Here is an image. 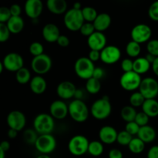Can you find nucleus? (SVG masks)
<instances>
[{
	"label": "nucleus",
	"mask_w": 158,
	"mask_h": 158,
	"mask_svg": "<svg viewBox=\"0 0 158 158\" xmlns=\"http://www.w3.org/2000/svg\"><path fill=\"white\" fill-rule=\"evenodd\" d=\"M145 58H146L147 60H148V61L149 62V63H151V64H152V63H154V60H155V59L157 58V57L151 55V54L148 53L146 55V56H145Z\"/></svg>",
	"instance_id": "obj_57"
},
{
	"label": "nucleus",
	"mask_w": 158,
	"mask_h": 158,
	"mask_svg": "<svg viewBox=\"0 0 158 158\" xmlns=\"http://www.w3.org/2000/svg\"><path fill=\"white\" fill-rule=\"evenodd\" d=\"M141 76L137 73L131 71L128 73H123L120 77V84L123 89L127 91H134L139 89L141 83Z\"/></svg>",
	"instance_id": "obj_9"
},
{
	"label": "nucleus",
	"mask_w": 158,
	"mask_h": 158,
	"mask_svg": "<svg viewBox=\"0 0 158 158\" xmlns=\"http://www.w3.org/2000/svg\"><path fill=\"white\" fill-rule=\"evenodd\" d=\"M52 66V59L49 55L45 53L33 57L31 62V68L33 72L39 76L47 73L51 69Z\"/></svg>",
	"instance_id": "obj_7"
},
{
	"label": "nucleus",
	"mask_w": 158,
	"mask_h": 158,
	"mask_svg": "<svg viewBox=\"0 0 158 158\" xmlns=\"http://www.w3.org/2000/svg\"><path fill=\"white\" fill-rule=\"evenodd\" d=\"M5 157H6V152L0 147V158H5Z\"/></svg>",
	"instance_id": "obj_59"
},
{
	"label": "nucleus",
	"mask_w": 158,
	"mask_h": 158,
	"mask_svg": "<svg viewBox=\"0 0 158 158\" xmlns=\"http://www.w3.org/2000/svg\"><path fill=\"white\" fill-rule=\"evenodd\" d=\"M96 31L103 32L106 30L111 25V17L110 15L106 12L99 13L96 19L93 23Z\"/></svg>",
	"instance_id": "obj_22"
},
{
	"label": "nucleus",
	"mask_w": 158,
	"mask_h": 158,
	"mask_svg": "<svg viewBox=\"0 0 158 158\" xmlns=\"http://www.w3.org/2000/svg\"><path fill=\"white\" fill-rule=\"evenodd\" d=\"M34 146L42 154L48 155L55 151L56 148V140L52 134L39 135Z\"/></svg>",
	"instance_id": "obj_8"
},
{
	"label": "nucleus",
	"mask_w": 158,
	"mask_h": 158,
	"mask_svg": "<svg viewBox=\"0 0 158 158\" xmlns=\"http://www.w3.org/2000/svg\"><path fill=\"white\" fill-rule=\"evenodd\" d=\"M151 68H152L153 72L154 73V74L158 77V57L155 59L154 63L151 64Z\"/></svg>",
	"instance_id": "obj_54"
},
{
	"label": "nucleus",
	"mask_w": 158,
	"mask_h": 158,
	"mask_svg": "<svg viewBox=\"0 0 158 158\" xmlns=\"http://www.w3.org/2000/svg\"><path fill=\"white\" fill-rule=\"evenodd\" d=\"M63 23H64L65 26L69 30L73 31V32L80 31V28L85 23L83 14H82V9L77 10L72 8L67 10V12L64 14Z\"/></svg>",
	"instance_id": "obj_4"
},
{
	"label": "nucleus",
	"mask_w": 158,
	"mask_h": 158,
	"mask_svg": "<svg viewBox=\"0 0 158 158\" xmlns=\"http://www.w3.org/2000/svg\"><path fill=\"white\" fill-rule=\"evenodd\" d=\"M152 35V30L149 26L144 23L137 24L132 29L131 36L133 41L141 44L146 42H149Z\"/></svg>",
	"instance_id": "obj_11"
},
{
	"label": "nucleus",
	"mask_w": 158,
	"mask_h": 158,
	"mask_svg": "<svg viewBox=\"0 0 158 158\" xmlns=\"http://www.w3.org/2000/svg\"><path fill=\"white\" fill-rule=\"evenodd\" d=\"M73 9H77V10H81V4L80 2H75L73 4Z\"/></svg>",
	"instance_id": "obj_58"
},
{
	"label": "nucleus",
	"mask_w": 158,
	"mask_h": 158,
	"mask_svg": "<svg viewBox=\"0 0 158 158\" xmlns=\"http://www.w3.org/2000/svg\"><path fill=\"white\" fill-rule=\"evenodd\" d=\"M140 52H141L140 44L133 41V40L128 42L126 46V52L130 57L136 59L138 58V56H140Z\"/></svg>",
	"instance_id": "obj_29"
},
{
	"label": "nucleus",
	"mask_w": 158,
	"mask_h": 158,
	"mask_svg": "<svg viewBox=\"0 0 158 158\" xmlns=\"http://www.w3.org/2000/svg\"><path fill=\"white\" fill-rule=\"evenodd\" d=\"M83 97V91L80 89H77L75 93V95H74V98H75V100H82Z\"/></svg>",
	"instance_id": "obj_55"
},
{
	"label": "nucleus",
	"mask_w": 158,
	"mask_h": 158,
	"mask_svg": "<svg viewBox=\"0 0 158 158\" xmlns=\"http://www.w3.org/2000/svg\"><path fill=\"white\" fill-rule=\"evenodd\" d=\"M148 158H158V145L151 147L148 152Z\"/></svg>",
	"instance_id": "obj_50"
},
{
	"label": "nucleus",
	"mask_w": 158,
	"mask_h": 158,
	"mask_svg": "<svg viewBox=\"0 0 158 158\" xmlns=\"http://www.w3.org/2000/svg\"><path fill=\"white\" fill-rule=\"evenodd\" d=\"M56 43L61 47H67L69 45V40L66 35H60V36L57 40Z\"/></svg>",
	"instance_id": "obj_48"
},
{
	"label": "nucleus",
	"mask_w": 158,
	"mask_h": 158,
	"mask_svg": "<svg viewBox=\"0 0 158 158\" xmlns=\"http://www.w3.org/2000/svg\"><path fill=\"white\" fill-rule=\"evenodd\" d=\"M104 70L102 69L101 67H95L94 71V74H93V77L97 80H100V79H102L104 76Z\"/></svg>",
	"instance_id": "obj_51"
},
{
	"label": "nucleus",
	"mask_w": 158,
	"mask_h": 158,
	"mask_svg": "<svg viewBox=\"0 0 158 158\" xmlns=\"http://www.w3.org/2000/svg\"><path fill=\"white\" fill-rule=\"evenodd\" d=\"M15 80L20 84H26L29 83L31 78V73L29 69L26 67H23L15 73Z\"/></svg>",
	"instance_id": "obj_30"
},
{
	"label": "nucleus",
	"mask_w": 158,
	"mask_h": 158,
	"mask_svg": "<svg viewBox=\"0 0 158 158\" xmlns=\"http://www.w3.org/2000/svg\"><path fill=\"white\" fill-rule=\"evenodd\" d=\"M129 150L133 154H138L143 152L145 148V143L138 137L133 138L130 144L128 145Z\"/></svg>",
	"instance_id": "obj_33"
},
{
	"label": "nucleus",
	"mask_w": 158,
	"mask_h": 158,
	"mask_svg": "<svg viewBox=\"0 0 158 158\" xmlns=\"http://www.w3.org/2000/svg\"><path fill=\"white\" fill-rule=\"evenodd\" d=\"M36 158H51L49 155H46V154H41V155L38 156Z\"/></svg>",
	"instance_id": "obj_61"
},
{
	"label": "nucleus",
	"mask_w": 158,
	"mask_h": 158,
	"mask_svg": "<svg viewBox=\"0 0 158 158\" xmlns=\"http://www.w3.org/2000/svg\"><path fill=\"white\" fill-rule=\"evenodd\" d=\"M157 137V133L154 127L151 126L147 125V126L142 127L140 128L137 137L145 143H150L154 141Z\"/></svg>",
	"instance_id": "obj_24"
},
{
	"label": "nucleus",
	"mask_w": 158,
	"mask_h": 158,
	"mask_svg": "<svg viewBox=\"0 0 158 158\" xmlns=\"http://www.w3.org/2000/svg\"><path fill=\"white\" fill-rule=\"evenodd\" d=\"M38 137V134L34 129H27L23 133V140L28 144L35 145Z\"/></svg>",
	"instance_id": "obj_36"
},
{
	"label": "nucleus",
	"mask_w": 158,
	"mask_h": 158,
	"mask_svg": "<svg viewBox=\"0 0 158 158\" xmlns=\"http://www.w3.org/2000/svg\"><path fill=\"white\" fill-rule=\"evenodd\" d=\"M112 112V105L108 97H103L96 100L92 104L90 113L93 117L98 120H103L109 117Z\"/></svg>",
	"instance_id": "obj_1"
},
{
	"label": "nucleus",
	"mask_w": 158,
	"mask_h": 158,
	"mask_svg": "<svg viewBox=\"0 0 158 158\" xmlns=\"http://www.w3.org/2000/svg\"><path fill=\"white\" fill-rule=\"evenodd\" d=\"M10 13L12 16H20L22 13V8L19 5L13 4L9 7Z\"/></svg>",
	"instance_id": "obj_47"
},
{
	"label": "nucleus",
	"mask_w": 158,
	"mask_h": 158,
	"mask_svg": "<svg viewBox=\"0 0 158 158\" xmlns=\"http://www.w3.org/2000/svg\"><path fill=\"white\" fill-rule=\"evenodd\" d=\"M103 143L98 140L89 142L88 147V153L94 157H99L103 153Z\"/></svg>",
	"instance_id": "obj_31"
},
{
	"label": "nucleus",
	"mask_w": 158,
	"mask_h": 158,
	"mask_svg": "<svg viewBox=\"0 0 158 158\" xmlns=\"http://www.w3.org/2000/svg\"><path fill=\"white\" fill-rule=\"evenodd\" d=\"M6 122L9 129L19 131H23L26 124V117L23 112L19 110H12L8 114Z\"/></svg>",
	"instance_id": "obj_13"
},
{
	"label": "nucleus",
	"mask_w": 158,
	"mask_h": 158,
	"mask_svg": "<svg viewBox=\"0 0 158 158\" xmlns=\"http://www.w3.org/2000/svg\"><path fill=\"white\" fill-rule=\"evenodd\" d=\"M109 158H123V153L118 149H112L109 151L108 154Z\"/></svg>",
	"instance_id": "obj_52"
},
{
	"label": "nucleus",
	"mask_w": 158,
	"mask_h": 158,
	"mask_svg": "<svg viewBox=\"0 0 158 158\" xmlns=\"http://www.w3.org/2000/svg\"><path fill=\"white\" fill-rule=\"evenodd\" d=\"M120 57L121 51L117 46L114 45L106 46L103 50L100 51V60L105 64H114L120 60Z\"/></svg>",
	"instance_id": "obj_14"
},
{
	"label": "nucleus",
	"mask_w": 158,
	"mask_h": 158,
	"mask_svg": "<svg viewBox=\"0 0 158 158\" xmlns=\"http://www.w3.org/2000/svg\"><path fill=\"white\" fill-rule=\"evenodd\" d=\"M68 110L69 115L77 123H83L89 117V110L83 100H73L68 105Z\"/></svg>",
	"instance_id": "obj_3"
},
{
	"label": "nucleus",
	"mask_w": 158,
	"mask_h": 158,
	"mask_svg": "<svg viewBox=\"0 0 158 158\" xmlns=\"http://www.w3.org/2000/svg\"><path fill=\"white\" fill-rule=\"evenodd\" d=\"M88 58L93 63L97 62L98 60H100V52L97 50H90L89 52V55H88Z\"/></svg>",
	"instance_id": "obj_49"
},
{
	"label": "nucleus",
	"mask_w": 158,
	"mask_h": 158,
	"mask_svg": "<svg viewBox=\"0 0 158 158\" xmlns=\"http://www.w3.org/2000/svg\"><path fill=\"white\" fill-rule=\"evenodd\" d=\"M4 69L10 72H15L24 67V60L17 52H9L6 54L2 60Z\"/></svg>",
	"instance_id": "obj_12"
},
{
	"label": "nucleus",
	"mask_w": 158,
	"mask_h": 158,
	"mask_svg": "<svg viewBox=\"0 0 158 158\" xmlns=\"http://www.w3.org/2000/svg\"><path fill=\"white\" fill-rule=\"evenodd\" d=\"M106 37L103 32H97L92 34L87 38V44L90 50L101 51L106 46Z\"/></svg>",
	"instance_id": "obj_17"
},
{
	"label": "nucleus",
	"mask_w": 158,
	"mask_h": 158,
	"mask_svg": "<svg viewBox=\"0 0 158 158\" xmlns=\"http://www.w3.org/2000/svg\"><path fill=\"white\" fill-rule=\"evenodd\" d=\"M55 128V121L50 114H40L34 118L33 129L39 135L51 134Z\"/></svg>",
	"instance_id": "obj_2"
},
{
	"label": "nucleus",
	"mask_w": 158,
	"mask_h": 158,
	"mask_svg": "<svg viewBox=\"0 0 158 158\" xmlns=\"http://www.w3.org/2000/svg\"><path fill=\"white\" fill-rule=\"evenodd\" d=\"M42 34L48 43H55L60 36V29L54 23H47L45 25L42 30Z\"/></svg>",
	"instance_id": "obj_20"
},
{
	"label": "nucleus",
	"mask_w": 158,
	"mask_h": 158,
	"mask_svg": "<svg viewBox=\"0 0 158 158\" xmlns=\"http://www.w3.org/2000/svg\"><path fill=\"white\" fill-rule=\"evenodd\" d=\"M86 89L90 94H98L101 89V83L99 80L91 77L90 79L86 80Z\"/></svg>",
	"instance_id": "obj_32"
},
{
	"label": "nucleus",
	"mask_w": 158,
	"mask_h": 158,
	"mask_svg": "<svg viewBox=\"0 0 158 158\" xmlns=\"http://www.w3.org/2000/svg\"><path fill=\"white\" fill-rule=\"evenodd\" d=\"M29 86H30V89L34 94L40 95L46 91V87H47V83H46V80L42 76L36 75L32 77V80H30Z\"/></svg>",
	"instance_id": "obj_23"
},
{
	"label": "nucleus",
	"mask_w": 158,
	"mask_h": 158,
	"mask_svg": "<svg viewBox=\"0 0 158 158\" xmlns=\"http://www.w3.org/2000/svg\"><path fill=\"white\" fill-rule=\"evenodd\" d=\"M89 141L85 136L75 135L68 143V150L73 156H83L88 152Z\"/></svg>",
	"instance_id": "obj_6"
},
{
	"label": "nucleus",
	"mask_w": 158,
	"mask_h": 158,
	"mask_svg": "<svg viewBox=\"0 0 158 158\" xmlns=\"http://www.w3.org/2000/svg\"><path fill=\"white\" fill-rule=\"evenodd\" d=\"M117 130L111 126H103L99 131L100 141L104 144H113L117 141Z\"/></svg>",
	"instance_id": "obj_19"
},
{
	"label": "nucleus",
	"mask_w": 158,
	"mask_h": 158,
	"mask_svg": "<svg viewBox=\"0 0 158 158\" xmlns=\"http://www.w3.org/2000/svg\"><path fill=\"white\" fill-rule=\"evenodd\" d=\"M46 7L54 15H62L67 12V2L65 0H48Z\"/></svg>",
	"instance_id": "obj_21"
},
{
	"label": "nucleus",
	"mask_w": 158,
	"mask_h": 158,
	"mask_svg": "<svg viewBox=\"0 0 158 158\" xmlns=\"http://www.w3.org/2000/svg\"><path fill=\"white\" fill-rule=\"evenodd\" d=\"M82 14L86 23H93L98 15L97 10L90 6H86L82 9Z\"/></svg>",
	"instance_id": "obj_34"
},
{
	"label": "nucleus",
	"mask_w": 158,
	"mask_h": 158,
	"mask_svg": "<svg viewBox=\"0 0 158 158\" xmlns=\"http://www.w3.org/2000/svg\"><path fill=\"white\" fill-rule=\"evenodd\" d=\"M8 137H9L10 139H14L17 137V134H18V131H15V130H12V129H9L8 131Z\"/></svg>",
	"instance_id": "obj_56"
},
{
	"label": "nucleus",
	"mask_w": 158,
	"mask_h": 158,
	"mask_svg": "<svg viewBox=\"0 0 158 158\" xmlns=\"http://www.w3.org/2000/svg\"><path fill=\"white\" fill-rule=\"evenodd\" d=\"M147 50L148 53L158 57V40H150L147 45Z\"/></svg>",
	"instance_id": "obj_41"
},
{
	"label": "nucleus",
	"mask_w": 158,
	"mask_h": 158,
	"mask_svg": "<svg viewBox=\"0 0 158 158\" xmlns=\"http://www.w3.org/2000/svg\"><path fill=\"white\" fill-rule=\"evenodd\" d=\"M142 107V111L148 117H156L158 116V101L155 99L145 100Z\"/></svg>",
	"instance_id": "obj_26"
},
{
	"label": "nucleus",
	"mask_w": 158,
	"mask_h": 158,
	"mask_svg": "<svg viewBox=\"0 0 158 158\" xmlns=\"http://www.w3.org/2000/svg\"><path fill=\"white\" fill-rule=\"evenodd\" d=\"M121 69L123 71V73H128L133 71V67H134V61L131 60V59H124L122 60L121 64Z\"/></svg>",
	"instance_id": "obj_46"
},
{
	"label": "nucleus",
	"mask_w": 158,
	"mask_h": 158,
	"mask_svg": "<svg viewBox=\"0 0 158 158\" xmlns=\"http://www.w3.org/2000/svg\"><path fill=\"white\" fill-rule=\"evenodd\" d=\"M140 128V127L135 122L133 121L130 122V123H127L126 126H125V131L127 133H129L131 136H134L138 134Z\"/></svg>",
	"instance_id": "obj_45"
},
{
	"label": "nucleus",
	"mask_w": 158,
	"mask_h": 158,
	"mask_svg": "<svg viewBox=\"0 0 158 158\" xmlns=\"http://www.w3.org/2000/svg\"><path fill=\"white\" fill-rule=\"evenodd\" d=\"M95 66L88 57H80L74 64V70L78 77L83 80H89L93 77Z\"/></svg>",
	"instance_id": "obj_5"
},
{
	"label": "nucleus",
	"mask_w": 158,
	"mask_h": 158,
	"mask_svg": "<svg viewBox=\"0 0 158 158\" xmlns=\"http://www.w3.org/2000/svg\"><path fill=\"white\" fill-rule=\"evenodd\" d=\"M8 29L12 34H19L23 30L25 23L21 16H12L6 23Z\"/></svg>",
	"instance_id": "obj_25"
},
{
	"label": "nucleus",
	"mask_w": 158,
	"mask_h": 158,
	"mask_svg": "<svg viewBox=\"0 0 158 158\" xmlns=\"http://www.w3.org/2000/svg\"><path fill=\"white\" fill-rule=\"evenodd\" d=\"M145 100L146 99L143 97V96L140 94V92H134L130 97V103H131V106H132L133 107H140V106H143V103H144Z\"/></svg>",
	"instance_id": "obj_35"
},
{
	"label": "nucleus",
	"mask_w": 158,
	"mask_h": 158,
	"mask_svg": "<svg viewBox=\"0 0 158 158\" xmlns=\"http://www.w3.org/2000/svg\"><path fill=\"white\" fill-rule=\"evenodd\" d=\"M137 112L132 106H125L120 110V117L127 123L134 121Z\"/></svg>",
	"instance_id": "obj_28"
},
{
	"label": "nucleus",
	"mask_w": 158,
	"mask_h": 158,
	"mask_svg": "<svg viewBox=\"0 0 158 158\" xmlns=\"http://www.w3.org/2000/svg\"><path fill=\"white\" fill-rule=\"evenodd\" d=\"M25 12L32 20L37 19L43 10V3L41 0H27L25 3Z\"/></svg>",
	"instance_id": "obj_16"
},
{
	"label": "nucleus",
	"mask_w": 158,
	"mask_h": 158,
	"mask_svg": "<svg viewBox=\"0 0 158 158\" xmlns=\"http://www.w3.org/2000/svg\"><path fill=\"white\" fill-rule=\"evenodd\" d=\"M49 113L54 120H63L69 114L68 105L61 100H55L49 106Z\"/></svg>",
	"instance_id": "obj_15"
},
{
	"label": "nucleus",
	"mask_w": 158,
	"mask_h": 158,
	"mask_svg": "<svg viewBox=\"0 0 158 158\" xmlns=\"http://www.w3.org/2000/svg\"><path fill=\"white\" fill-rule=\"evenodd\" d=\"M12 17L10 13L9 8L6 6H1L0 7V23H6Z\"/></svg>",
	"instance_id": "obj_44"
},
{
	"label": "nucleus",
	"mask_w": 158,
	"mask_h": 158,
	"mask_svg": "<svg viewBox=\"0 0 158 158\" xmlns=\"http://www.w3.org/2000/svg\"><path fill=\"white\" fill-rule=\"evenodd\" d=\"M3 69H4V66H3L2 62L1 60H0V74H1L2 73Z\"/></svg>",
	"instance_id": "obj_60"
},
{
	"label": "nucleus",
	"mask_w": 158,
	"mask_h": 158,
	"mask_svg": "<svg viewBox=\"0 0 158 158\" xmlns=\"http://www.w3.org/2000/svg\"><path fill=\"white\" fill-rule=\"evenodd\" d=\"M77 89L73 83L69 80H65L59 83L56 88V93L60 98L63 100H69L74 97Z\"/></svg>",
	"instance_id": "obj_18"
},
{
	"label": "nucleus",
	"mask_w": 158,
	"mask_h": 158,
	"mask_svg": "<svg viewBox=\"0 0 158 158\" xmlns=\"http://www.w3.org/2000/svg\"><path fill=\"white\" fill-rule=\"evenodd\" d=\"M80 33L86 37H89L92 35L94 32H96V29L94 28V26L93 23H86L85 22L84 24L82 26V27L80 29Z\"/></svg>",
	"instance_id": "obj_39"
},
{
	"label": "nucleus",
	"mask_w": 158,
	"mask_h": 158,
	"mask_svg": "<svg viewBox=\"0 0 158 158\" xmlns=\"http://www.w3.org/2000/svg\"><path fill=\"white\" fill-rule=\"evenodd\" d=\"M149 119L150 117H148L146 114H144L143 111H141V112L137 113L135 120H134V122H135L140 127H142L148 125Z\"/></svg>",
	"instance_id": "obj_40"
},
{
	"label": "nucleus",
	"mask_w": 158,
	"mask_h": 158,
	"mask_svg": "<svg viewBox=\"0 0 158 158\" xmlns=\"http://www.w3.org/2000/svg\"><path fill=\"white\" fill-rule=\"evenodd\" d=\"M151 67V64L148 61L145 57H138L135 59L134 61V67L133 71L137 73L139 75L146 73L150 70Z\"/></svg>",
	"instance_id": "obj_27"
},
{
	"label": "nucleus",
	"mask_w": 158,
	"mask_h": 158,
	"mask_svg": "<svg viewBox=\"0 0 158 158\" xmlns=\"http://www.w3.org/2000/svg\"><path fill=\"white\" fill-rule=\"evenodd\" d=\"M148 15L151 20L158 22V1L154 2L151 5L148 10Z\"/></svg>",
	"instance_id": "obj_43"
},
{
	"label": "nucleus",
	"mask_w": 158,
	"mask_h": 158,
	"mask_svg": "<svg viewBox=\"0 0 158 158\" xmlns=\"http://www.w3.org/2000/svg\"><path fill=\"white\" fill-rule=\"evenodd\" d=\"M133 138H134L133 136H131L129 133H127L124 130V131L118 133L117 142L122 146H128Z\"/></svg>",
	"instance_id": "obj_37"
},
{
	"label": "nucleus",
	"mask_w": 158,
	"mask_h": 158,
	"mask_svg": "<svg viewBox=\"0 0 158 158\" xmlns=\"http://www.w3.org/2000/svg\"><path fill=\"white\" fill-rule=\"evenodd\" d=\"M10 32L6 23H0V43H5L10 37Z\"/></svg>",
	"instance_id": "obj_42"
},
{
	"label": "nucleus",
	"mask_w": 158,
	"mask_h": 158,
	"mask_svg": "<svg viewBox=\"0 0 158 158\" xmlns=\"http://www.w3.org/2000/svg\"><path fill=\"white\" fill-rule=\"evenodd\" d=\"M139 92L146 100L155 99L158 95V82L152 77H146L142 79L139 87Z\"/></svg>",
	"instance_id": "obj_10"
},
{
	"label": "nucleus",
	"mask_w": 158,
	"mask_h": 158,
	"mask_svg": "<svg viewBox=\"0 0 158 158\" xmlns=\"http://www.w3.org/2000/svg\"><path fill=\"white\" fill-rule=\"evenodd\" d=\"M29 52L33 56V57L38 56L44 53V47L40 42H33L30 44L29 48Z\"/></svg>",
	"instance_id": "obj_38"
},
{
	"label": "nucleus",
	"mask_w": 158,
	"mask_h": 158,
	"mask_svg": "<svg viewBox=\"0 0 158 158\" xmlns=\"http://www.w3.org/2000/svg\"><path fill=\"white\" fill-rule=\"evenodd\" d=\"M0 147H1V148L5 152H6L10 148V143H9V142L8 140H3V141H2L0 143Z\"/></svg>",
	"instance_id": "obj_53"
}]
</instances>
